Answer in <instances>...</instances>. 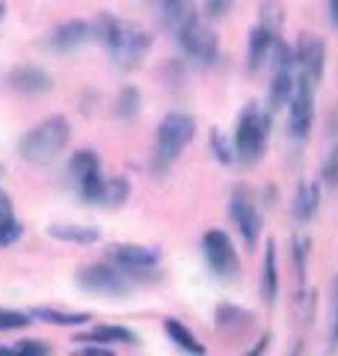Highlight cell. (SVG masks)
Returning a JSON list of instances; mask_svg holds the SVG:
<instances>
[{"instance_id": "obj_1", "label": "cell", "mask_w": 338, "mask_h": 356, "mask_svg": "<svg viewBox=\"0 0 338 356\" xmlns=\"http://www.w3.org/2000/svg\"><path fill=\"white\" fill-rule=\"evenodd\" d=\"M92 36L104 44L119 69H134L152 48L149 30H143L140 24H128L110 13H101L92 21Z\"/></svg>"}, {"instance_id": "obj_2", "label": "cell", "mask_w": 338, "mask_h": 356, "mask_svg": "<svg viewBox=\"0 0 338 356\" xmlns=\"http://www.w3.org/2000/svg\"><path fill=\"white\" fill-rule=\"evenodd\" d=\"M72 140V125L65 116H48L42 119L39 125H33L24 137L18 140V154L24 158L27 163H54L60 154L65 152Z\"/></svg>"}, {"instance_id": "obj_3", "label": "cell", "mask_w": 338, "mask_h": 356, "mask_svg": "<svg viewBox=\"0 0 338 356\" xmlns=\"http://www.w3.org/2000/svg\"><path fill=\"white\" fill-rule=\"evenodd\" d=\"M196 134V119L190 113H166L157 125V137H154V163L157 170H166L169 163L178 161L190 140Z\"/></svg>"}, {"instance_id": "obj_4", "label": "cell", "mask_w": 338, "mask_h": 356, "mask_svg": "<svg viewBox=\"0 0 338 356\" xmlns=\"http://www.w3.org/2000/svg\"><path fill=\"white\" fill-rule=\"evenodd\" d=\"M270 137V113H264L258 104H246L243 113L238 116V128H234V154L243 163H252L264 154Z\"/></svg>"}, {"instance_id": "obj_5", "label": "cell", "mask_w": 338, "mask_h": 356, "mask_svg": "<svg viewBox=\"0 0 338 356\" xmlns=\"http://www.w3.org/2000/svg\"><path fill=\"white\" fill-rule=\"evenodd\" d=\"M279 30H282V6L276 0H270L261 9V21L250 30V44H246V65H250V72H258L267 63L279 39Z\"/></svg>"}, {"instance_id": "obj_6", "label": "cell", "mask_w": 338, "mask_h": 356, "mask_svg": "<svg viewBox=\"0 0 338 356\" xmlns=\"http://www.w3.org/2000/svg\"><path fill=\"white\" fill-rule=\"evenodd\" d=\"M175 42H178V48H182L187 57L193 63H199V65H214L220 60V39H217V33H214L199 15L193 21H187L184 27L175 30Z\"/></svg>"}, {"instance_id": "obj_7", "label": "cell", "mask_w": 338, "mask_h": 356, "mask_svg": "<svg viewBox=\"0 0 338 356\" xmlns=\"http://www.w3.org/2000/svg\"><path fill=\"white\" fill-rule=\"evenodd\" d=\"M314 122V83L297 72V86L288 102V131L294 140H306Z\"/></svg>"}, {"instance_id": "obj_8", "label": "cell", "mask_w": 338, "mask_h": 356, "mask_svg": "<svg viewBox=\"0 0 338 356\" xmlns=\"http://www.w3.org/2000/svg\"><path fill=\"white\" fill-rule=\"evenodd\" d=\"M77 282L81 288L92 294H104V297H125L131 291V282L125 280V273H119L110 264H89L83 270H77Z\"/></svg>"}, {"instance_id": "obj_9", "label": "cell", "mask_w": 338, "mask_h": 356, "mask_svg": "<svg viewBox=\"0 0 338 356\" xmlns=\"http://www.w3.org/2000/svg\"><path fill=\"white\" fill-rule=\"evenodd\" d=\"M202 252H205V261L217 276L238 273V255H234V247H232V241L225 238V232H220V229L205 232V238H202Z\"/></svg>"}, {"instance_id": "obj_10", "label": "cell", "mask_w": 338, "mask_h": 356, "mask_svg": "<svg viewBox=\"0 0 338 356\" xmlns=\"http://www.w3.org/2000/svg\"><path fill=\"white\" fill-rule=\"evenodd\" d=\"M229 214H232V220H234V226H238V232L243 235L246 247H255L258 235H261V217H258L255 205L243 196V191H238V193L229 199Z\"/></svg>"}, {"instance_id": "obj_11", "label": "cell", "mask_w": 338, "mask_h": 356, "mask_svg": "<svg viewBox=\"0 0 338 356\" xmlns=\"http://www.w3.org/2000/svg\"><path fill=\"white\" fill-rule=\"evenodd\" d=\"M6 86L21 95H45L54 89V77L39 65H18L6 74Z\"/></svg>"}, {"instance_id": "obj_12", "label": "cell", "mask_w": 338, "mask_h": 356, "mask_svg": "<svg viewBox=\"0 0 338 356\" xmlns=\"http://www.w3.org/2000/svg\"><path fill=\"white\" fill-rule=\"evenodd\" d=\"M323 60H326V48L321 39L309 36V33H303V39L297 42V51H294V65L300 74H306L312 83L321 81L323 74Z\"/></svg>"}, {"instance_id": "obj_13", "label": "cell", "mask_w": 338, "mask_h": 356, "mask_svg": "<svg viewBox=\"0 0 338 356\" xmlns=\"http://www.w3.org/2000/svg\"><path fill=\"white\" fill-rule=\"evenodd\" d=\"M110 259L125 270H149L161 261V250L154 247H140V243H119L110 250Z\"/></svg>"}, {"instance_id": "obj_14", "label": "cell", "mask_w": 338, "mask_h": 356, "mask_svg": "<svg viewBox=\"0 0 338 356\" xmlns=\"http://www.w3.org/2000/svg\"><path fill=\"white\" fill-rule=\"evenodd\" d=\"M89 39H92V24H89V21H65V24H60L54 30L51 48L60 51V54H69L74 48H81V44Z\"/></svg>"}, {"instance_id": "obj_15", "label": "cell", "mask_w": 338, "mask_h": 356, "mask_svg": "<svg viewBox=\"0 0 338 356\" xmlns=\"http://www.w3.org/2000/svg\"><path fill=\"white\" fill-rule=\"evenodd\" d=\"M48 238L60 243H74V247H89L101 241V232L95 226H77V222H54L48 226Z\"/></svg>"}, {"instance_id": "obj_16", "label": "cell", "mask_w": 338, "mask_h": 356, "mask_svg": "<svg viewBox=\"0 0 338 356\" xmlns=\"http://www.w3.org/2000/svg\"><path fill=\"white\" fill-rule=\"evenodd\" d=\"M27 315L42 324H54V327H83L86 321H92L89 312H63V309H51V306H36Z\"/></svg>"}, {"instance_id": "obj_17", "label": "cell", "mask_w": 338, "mask_h": 356, "mask_svg": "<svg viewBox=\"0 0 338 356\" xmlns=\"http://www.w3.org/2000/svg\"><path fill=\"white\" fill-rule=\"evenodd\" d=\"M199 13L193 6V0H161V21L166 30H178L184 27L187 21H193Z\"/></svg>"}, {"instance_id": "obj_18", "label": "cell", "mask_w": 338, "mask_h": 356, "mask_svg": "<svg viewBox=\"0 0 338 356\" xmlns=\"http://www.w3.org/2000/svg\"><path fill=\"white\" fill-rule=\"evenodd\" d=\"M77 344H137V332L125 327H92L77 336Z\"/></svg>"}, {"instance_id": "obj_19", "label": "cell", "mask_w": 338, "mask_h": 356, "mask_svg": "<svg viewBox=\"0 0 338 356\" xmlns=\"http://www.w3.org/2000/svg\"><path fill=\"white\" fill-rule=\"evenodd\" d=\"M294 86H297L294 72H273V83H270V95H267L270 110L285 107L291 102V95H294Z\"/></svg>"}, {"instance_id": "obj_20", "label": "cell", "mask_w": 338, "mask_h": 356, "mask_svg": "<svg viewBox=\"0 0 338 356\" xmlns=\"http://www.w3.org/2000/svg\"><path fill=\"white\" fill-rule=\"evenodd\" d=\"M163 330H166V336L172 339L178 348L187 350V353H193V356H205V344H202L193 332H190L182 321H175V318H166L163 321Z\"/></svg>"}, {"instance_id": "obj_21", "label": "cell", "mask_w": 338, "mask_h": 356, "mask_svg": "<svg viewBox=\"0 0 338 356\" xmlns=\"http://www.w3.org/2000/svg\"><path fill=\"white\" fill-rule=\"evenodd\" d=\"M128 196H131V184H128V178H107L104 181V191H101V199H98V205H104V208H119V205H125L128 202Z\"/></svg>"}, {"instance_id": "obj_22", "label": "cell", "mask_w": 338, "mask_h": 356, "mask_svg": "<svg viewBox=\"0 0 338 356\" xmlns=\"http://www.w3.org/2000/svg\"><path fill=\"white\" fill-rule=\"evenodd\" d=\"M95 170H101V161H98V154H95L92 149L77 152L74 158H72V163H69V175H72L74 184H81L83 178H86L89 172H95Z\"/></svg>"}, {"instance_id": "obj_23", "label": "cell", "mask_w": 338, "mask_h": 356, "mask_svg": "<svg viewBox=\"0 0 338 356\" xmlns=\"http://www.w3.org/2000/svg\"><path fill=\"white\" fill-rule=\"evenodd\" d=\"M318 211V187L314 184H300L294 196V217L297 220H312V214Z\"/></svg>"}, {"instance_id": "obj_24", "label": "cell", "mask_w": 338, "mask_h": 356, "mask_svg": "<svg viewBox=\"0 0 338 356\" xmlns=\"http://www.w3.org/2000/svg\"><path fill=\"white\" fill-rule=\"evenodd\" d=\"M279 294V270H276V247L267 243V252H264V297L273 303Z\"/></svg>"}, {"instance_id": "obj_25", "label": "cell", "mask_w": 338, "mask_h": 356, "mask_svg": "<svg viewBox=\"0 0 338 356\" xmlns=\"http://www.w3.org/2000/svg\"><path fill=\"white\" fill-rule=\"evenodd\" d=\"M140 104H143V98H140V89L137 86H125L122 92L116 95V116L119 119H134L140 113Z\"/></svg>"}, {"instance_id": "obj_26", "label": "cell", "mask_w": 338, "mask_h": 356, "mask_svg": "<svg viewBox=\"0 0 338 356\" xmlns=\"http://www.w3.org/2000/svg\"><path fill=\"white\" fill-rule=\"evenodd\" d=\"M33 324V318L27 312H15V309H0V332H9V330H24Z\"/></svg>"}, {"instance_id": "obj_27", "label": "cell", "mask_w": 338, "mask_h": 356, "mask_svg": "<svg viewBox=\"0 0 338 356\" xmlns=\"http://www.w3.org/2000/svg\"><path fill=\"white\" fill-rule=\"evenodd\" d=\"M211 146H214V154H217L220 163H234V161H238V154H234V146L223 137V131H217V128L211 131Z\"/></svg>"}, {"instance_id": "obj_28", "label": "cell", "mask_w": 338, "mask_h": 356, "mask_svg": "<svg viewBox=\"0 0 338 356\" xmlns=\"http://www.w3.org/2000/svg\"><path fill=\"white\" fill-rule=\"evenodd\" d=\"M21 222L9 214V217H0V247H9V243H15L21 238Z\"/></svg>"}, {"instance_id": "obj_29", "label": "cell", "mask_w": 338, "mask_h": 356, "mask_svg": "<svg viewBox=\"0 0 338 356\" xmlns=\"http://www.w3.org/2000/svg\"><path fill=\"white\" fill-rule=\"evenodd\" d=\"M323 184L326 187H338V146L330 149V154H326V161H323Z\"/></svg>"}, {"instance_id": "obj_30", "label": "cell", "mask_w": 338, "mask_h": 356, "mask_svg": "<svg viewBox=\"0 0 338 356\" xmlns=\"http://www.w3.org/2000/svg\"><path fill=\"white\" fill-rule=\"evenodd\" d=\"M18 350H21V356H48L51 344L39 341V339H24V341H18Z\"/></svg>"}, {"instance_id": "obj_31", "label": "cell", "mask_w": 338, "mask_h": 356, "mask_svg": "<svg viewBox=\"0 0 338 356\" xmlns=\"http://www.w3.org/2000/svg\"><path fill=\"white\" fill-rule=\"evenodd\" d=\"M238 0H205V15L208 18H223L225 13H232V6Z\"/></svg>"}, {"instance_id": "obj_32", "label": "cell", "mask_w": 338, "mask_h": 356, "mask_svg": "<svg viewBox=\"0 0 338 356\" xmlns=\"http://www.w3.org/2000/svg\"><path fill=\"white\" fill-rule=\"evenodd\" d=\"M74 356H116L110 348H104V344H86V348L74 350Z\"/></svg>"}, {"instance_id": "obj_33", "label": "cell", "mask_w": 338, "mask_h": 356, "mask_svg": "<svg viewBox=\"0 0 338 356\" xmlns=\"http://www.w3.org/2000/svg\"><path fill=\"white\" fill-rule=\"evenodd\" d=\"M9 214H13V199L0 191V217H9Z\"/></svg>"}, {"instance_id": "obj_34", "label": "cell", "mask_w": 338, "mask_h": 356, "mask_svg": "<svg viewBox=\"0 0 338 356\" xmlns=\"http://www.w3.org/2000/svg\"><path fill=\"white\" fill-rule=\"evenodd\" d=\"M332 348H338V285H335V315H332Z\"/></svg>"}, {"instance_id": "obj_35", "label": "cell", "mask_w": 338, "mask_h": 356, "mask_svg": "<svg viewBox=\"0 0 338 356\" xmlns=\"http://www.w3.org/2000/svg\"><path fill=\"white\" fill-rule=\"evenodd\" d=\"M330 21L338 27V0H330Z\"/></svg>"}, {"instance_id": "obj_36", "label": "cell", "mask_w": 338, "mask_h": 356, "mask_svg": "<svg viewBox=\"0 0 338 356\" xmlns=\"http://www.w3.org/2000/svg\"><path fill=\"white\" fill-rule=\"evenodd\" d=\"M0 356H21L18 344H13V348H0Z\"/></svg>"}, {"instance_id": "obj_37", "label": "cell", "mask_w": 338, "mask_h": 356, "mask_svg": "<svg viewBox=\"0 0 338 356\" xmlns=\"http://www.w3.org/2000/svg\"><path fill=\"white\" fill-rule=\"evenodd\" d=\"M3 13H6V6H3V3H0V18H3Z\"/></svg>"}, {"instance_id": "obj_38", "label": "cell", "mask_w": 338, "mask_h": 356, "mask_svg": "<svg viewBox=\"0 0 338 356\" xmlns=\"http://www.w3.org/2000/svg\"><path fill=\"white\" fill-rule=\"evenodd\" d=\"M246 356H258V350H255V353H246Z\"/></svg>"}, {"instance_id": "obj_39", "label": "cell", "mask_w": 338, "mask_h": 356, "mask_svg": "<svg viewBox=\"0 0 338 356\" xmlns=\"http://www.w3.org/2000/svg\"><path fill=\"white\" fill-rule=\"evenodd\" d=\"M0 175H3V166H0Z\"/></svg>"}]
</instances>
